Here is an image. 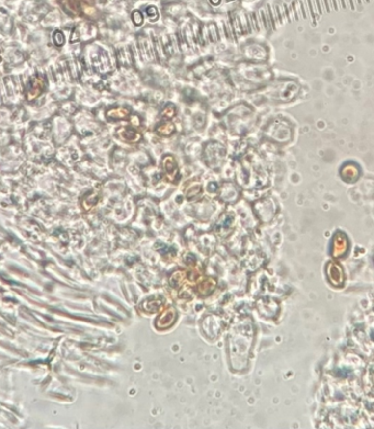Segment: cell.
I'll return each mask as SVG.
<instances>
[{
    "instance_id": "1",
    "label": "cell",
    "mask_w": 374,
    "mask_h": 429,
    "mask_svg": "<svg viewBox=\"0 0 374 429\" xmlns=\"http://www.w3.org/2000/svg\"><path fill=\"white\" fill-rule=\"evenodd\" d=\"M307 1H308V7H310L311 16H312V18H313V23H314V25L316 26V20H315V13H314V10H313V6H312V2H311V0H307Z\"/></svg>"
},
{
    "instance_id": "2",
    "label": "cell",
    "mask_w": 374,
    "mask_h": 429,
    "mask_svg": "<svg viewBox=\"0 0 374 429\" xmlns=\"http://www.w3.org/2000/svg\"><path fill=\"white\" fill-rule=\"evenodd\" d=\"M316 4H317V9H319V12H320V15H321V13H322V10H321V7L320 0H316Z\"/></svg>"
},
{
    "instance_id": "8",
    "label": "cell",
    "mask_w": 374,
    "mask_h": 429,
    "mask_svg": "<svg viewBox=\"0 0 374 429\" xmlns=\"http://www.w3.org/2000/svg\"><path fill=\"white\" fill-rule=\"evenodd\" d=\"M366 1H367V2H370V0H366Z\"/></svg>"
},
{
    "instance_id": "6",
    "label": "cell",
    "mask_w": 374,
    "mask_h": 429,
    "mask_svg": "<svg viewBox=\"0 0 374 429\" xmlns=\"http://www.w3.org/2000/svg\"><path fill=\"white\" fill-rule=\"evenodd\" d=\"M340 1H341V6H343L344 9H345L346 7H347V6H346V1H345V0H340Z\"/></svg>"
},
{
    "instance_id": "4",
    "label": "cell",
    "mask_w": 374,
    "mask_h": 429,
    "mask_svg": "<svg viewBox=\"0 0 374 429\" xmlns=\"http://www.w3.org/2000/svg\"><path fill=\"white\" fill-rule=\"evenodd\" d=\"M333 4H334V9L336 11L338 10V6H337V1H336V0H333Z\"/></svg>"
},
{
    "instance_id": "5",
    "label": "cell",
    "mask_w": 374,
    "mask_h": 429,
    "mask_svg": "<svg viewBox=\"0 0 374 429\" xmlns=\"http://www.w3.org/2000/svg\"><path fill=\"white\" fill-rule=\"evenodd\" d=\"M349 2H350V7H351L352 10H354V9H356V8H354V2H353V0H349Z\"/></svg>"
},
{
    "instance_id": "7",
    "label": "cell",
    "mask_w": 374,
    "mask_h": 429,
    "mask_svg": "<svg viewBox=\"0 0 374 429\" xmlns=\"http://www.w3.org/2000/svg\"><path fill=\"white\" fill-rule=\"evenodd\" d=\"M358 3H362V0H357Z\"/></svg>"
},
{
    "instance_id": "3",
    "label": "cell",
    "mask_w": 374,
    "mask_h": 429,
    "mask_svg": "<svg viewBox=\"0 0 374 429\" xmlns=\"http://www.w3.org/2000/svg\"><path fill=\"white\" fill-rule=\"evenodd\" d=\"M324 2H325L326 11H327V12H330V8H329V4H328V0H324Z\"/></svg>"
}]
</instances>
